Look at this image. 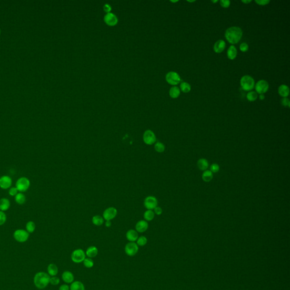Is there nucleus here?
Instances as JSON below:
<instances>
[{"label": "nucleus", "mask_w": 290, "mask_h": 290, "mask_svg": "<svg viewBox=\"0 0 290 290\" xmlns=\"http://www.w3.org/2000/svg\"><path fill=\"white\" fill-rule=\"evenodd\" d=\"M138 250L139 247L135 242H129L127 243L125 247V252L130 257L136 255L138 252Z\"/></svg>", "instance_id": "6e6552de"}, {"label": "nucleus", "mask_w": 290, "mask_h": 290, "mask_svg": "<svg viewBox=\"0 0 290 290\" xmlns=\"http://www.w3.org/2000/svg\"><path fill=\"white\" fill-rule=\"evenodd\" d=\"M154 210V212L155 213V214H156L158 216L161 215L163 212V210L160 207L156 206Z\"/></svg>", "instance_id": "a18cd8bd"}, {"label": "nucleus", "mask_w": 290, "mask_h": 290, "mask_svg": "<svg viewBox=\"0 0 290 290\" xmlns=\"http://www.w3.org/2000/svg\"><path fill=\"white\" fill-rule=\"evenodd\" d=\"M265 98V95H264V94H260V96H259V98H260V99L261 101L264 100Z\"/></svg>", "instance_id": "8fccbe9b"}, {"label": "nucleus", "mask_w": 290, "mask_h": 290, "mask_svg": "<svg viewBox=\"0 0 290 290\" xmlns=\"http://www.w3.org/2000/svg\"><path fill=\"white\" fill-rule=\"evenodd\" d=\"M137 243L138 247H144L146 245L147 243V238L145 236H141L138 237V239L137 240Z\"/></svg>", "instance_id": "473e14b6"}, {"label": "nucleus", "mask_w": 290, "mask_h": 290, "mask_svg": "<svg viewBox=\"0 0 290 290\" xmlns=\"http://www.w3.org/2000/svg\"><path fill=\"white\" fill-rule=\"evenodd\" d=\"M12 179L9 176H3L0 178V188L3 189H8L12 186Z\"/></svg>", "instance_id": "4468645a"}, {"label": "nucleus", "mask_w": 290, "mask_h": 290, "mask_svg": "<svg viewBox=\"0 0 290 290\" xmlns=\"http://www.w3.org/2000/svg\"><path fill=\"white\" fill-rule=\"evenodd\" d=\"M126 238L129 242H135L138 238V233L134 230H128L126 233Z\"/></svg>", "instance_id": "f3484780"}, {"label": "nucleus", "mask_w": 290, "mask_h": 290, "mask_svg": "<svg viewBox=\"0 0 290 290\" xmlns=\"http://www.w3.org/2000/svg\"><path fill=\"white\" fill-rule=\"evenodd\" d=\"M6 221V216L5 213L0 210V226H3Z\"/></svg>", "instance_id": "58836bf2"}, {"label": "nucleus", "mask_w": 290, "mask_h": 290, "mask_svg": "<svg viewBox=\"0 0 290 290\" xmlns=\"http://www.w3.org/2000/svg\"><path fill=\"white\" fill-rule=\"evenodd\" d=\"M230 3H231V2L229 0H221L220 1L221 6L224 8H228L230 6Z\"/></svg>", "instance_id": "ea45409f"}, {"label": "nucleus", "mask_w": 290, "mask_h": 290, "mask_svg": "<svg viewBox=\"0 0 290 290\" xmlns=\"http://www.w3.org/2000/svg\"><path fill=\"white\" fill-rule=\"evenodd\" d=\"M104 20L107 25L109 26H115L118 23V19L117 17L113 13H107L104 18Z\"/></svg>", "instance_id": "ddd939ff"}, {"label": "nucleus", "mask_w": 290, "mask_h": 290, "mask_svg": "<svg viewBox=\"0 0 290 290\" xmlns=\"http://www.w3.org/2000/svg\"><path fill=\"white\" fill-rule=\"evenodd\" d=\"M240 85L242 89L247 91H249L253 90L255 86V82L253 78L250 75H244L240 79Z\"/></svg>", "instance_id": "7ed1b4c3"}, {"label": "nucleus", "mask_w": 290, "mask_h": 290, "mask_svg": "<svg viewBox=\"0 0 290 290\" xmlns=\"http://www.w3.org/2000/svg\"><path fill=\"white\" fill-rule=\"evenodd\" d=\"M62 279L66 284H70L74 281V276L71 271H65L62 274Z\"/></svg>", "instance_id": "dca6fc26"}, {"label": "nucleus", "mask_w": 290, "mask_h": 290, "mask_svg": "<svg viewBox=\"0 0 290 290\" xmlns=\"http://www.w3.org/2000/svg\"><path fill=\"white\" fill-rule=\"evenodd\" d=\"M202 178L205 182H210L213 178V173L211 172L210 170H206L202 173Z\"/></svg>", "instance_id": "bb28decb"}, {"label": "nucleus", "mask_w": 290, "mask_h": 290, "mask_svg": "<svg viewBox=\"0 0 290 290\" xmlns=\"http://www.w3.org/2000/svg\"><path fill=\"white\" fill-rule=\"evenodd\" d=\"M197 166L200 170L205 171L207 170L209 167L208 161H207L206 159L201 158L197 161Z\"/></svg>", "instance_id": "b1692460"}, {"label": "nucleus", "mask_w": 290, "mask_h": 290, "mask_svg": "<svg viewBox=\"0 0 290 290\" xmlns=\"http://www.w3.org/2000/svg\"><path fill=\"white\" fill-rule=\"evenodd\" d=\"M226 48V43L224 40H219L216 42L214 46V51L216 53H220L224 51Z\"/></svg>", "instance_id": "a211bd4d"}, {"label": "nucleus", "mask_w": 290, "mask_h": 290, "mask_svg": "<svg viewBox=\"0 0 290 290\" xmlns=\"http://www.w3.org/2000/svg\"><path fill=\"white\" fill-rule=\"evenodd\" d=\"M50 276L48 273L43 271L38 272L35 274L34 278L35 286L39 289H44L49 284Z\"/></svg>", "instance_id": "f03ea898"}, {"label": "nucleus", "mask_w": 290, "mask_h": 290, "mask_svg": "<svg viewBox=\"0 0 290 290\" xmlns=\"http://www.w3.org/2000/svg\"><path fill=\"white\" fill-rule=\"evenodd\" d=\"M251 2H252V1H251V0H245V1L243 0V1H242V3H245V4H247V3H251Z\"/></svg>", "instance_id": "3c124183"}, {"label": "nucleus", "mask_w": 290, "mask_h": 290, "mask_svg": "<svg viewBox=\"0 0 290 290\" xmlns=\"http://www.w3.org/2000/svg\"><path fill=\"white\" fill-rule=\"evenodd\" d=\"M26 229L28 233H33L36 229V224L34 222H28L26 225Z\"/></svg>", "instance_id": "7c9ffc66"}, {"label": "nucleus", "mask_w": 290, "mask_h": 290, "mask_svg": "<svg viewBox=\"0 0 290 290\" xmlns=\"http://www.w3.org/2000/svg\"><path fill=\"white\" fill-rule=\"evenodd\" d=\"M30 187V181L26 177H22L16 182V188L18 192H25L29 189Z\"/></svg>", "instance_id": "39448f33"}, {"label": "nucleus", "mask_w": 290, "mask_h": 290, "mask_svg": "<svg viewBox=\"0 0 290 290\" xmlns=\"http://www.w3.org/2000/svg\"><path fill=\"white\" fill-rule=\"evenodd\" d=\"M143 140L147 145H152L156 142V137L152 130H146L144 133Z\"/></svg>", "instance_id": "1a4fd4ad"}, {"label": "nucleus", "mask_w": 290, "mask_h": 290, "mask_svg": "<svg viewBox=\"0 0 290 290\" xmlns=\"http://www.w3.org/2000/svg\"><path fill=\"white\" fill-rule=\"evenodd\" d=\"M18 190L16 187H12L9 190V195L11 196H15L18 193Z\"/></svg>", "instance_id": "a19ab883"}, {"label": "nucleus", "mask_w": 290, "mask_h": 290, "mask_svg": "<svg viewBox=\"0 0 290 290\" xmlns=\"http://www.w3.org/2000/svg\"><path fill=\"white\" fill-rule=\"evenodd\" d=\"M248 49H249V46H248V44L246 43H243L240 44V49L241 52H247V51H248Z\"/></svg>", "instance_id": "79ce46f5"}, {"label": "nucleus", "mask_w": 290, "mask_h": 290, "mask_svg": "<svg viewBox=\"0 0 290 290\" xmlns=\"http://www.w3.org/2000/svg\"><path fill=\"white\" fill-rule=\"evenodd\" d=\"M180 89L183 92L188 93L191 90V86L188 83L183 82L180 84Z\"/></svg>", "instance_id": "72a5a7b5"}, {"label": "nucleus", "mask_w": 290, "mask_h": 290, "mask_svg": "<svg viewBox=\"0 0 290 290\" xmlns=\"http://www.w3.org/2000/svg\"><path fill=\"white\" fill-rule=\"evenodd\" d=\"M254 86L256 92L259 93L260 94H264V93H266L269 87V84L267 83V81L263 79L259 80L256 84V86Z\"/></svg>", "instance_id": "f8f14e48"}, {"label": "nucleus", "mask_w": 290, "mask_h": 290, "mask_svg": "<svg viewBox=\"0 0 290 290\" xmlns=\"http://www.w3.org/2000/svg\"><path fill=\"white\" fill-rule=\"evenodd\" d=\"M92 222L93 224L96 226H101L103 224L104 218L101 216H93L92 219Z\"/></svg>", "instance_id": "c756f323"}, {"label": "nucleus", "mask_w": 290, "mask_h": 290, "mask_svg": "<svg viewBox=\"0 0 290 290\" xmlns=\"http://www.w3.org/2000/svg\"><path fill=\"white\" fill-rule=\"evenodd\" d=\"M14 238L19 243H25L29 238V233L26 230L19 229L14 233Z\"/></svg>", "instance_id": "423d86ee"}, {"label": "nucleus", "mask_w": 290, "mask_h": 290, "mask_svg": "<svg viewBox=\"0 0 290 290\" xmlns=\"http://www.w3.org/2000/svg\"><path fill=\"white\" fill-rule=\"evenodd\" d=\"M86 255L89 258L92 259L96 257L98 254V248L95 246H90L87 249L86 251L85 252Z\"/></svg>", "instance_id": "6ab92c4d"}, {"label": "nucleus", "mask_w": 290, "mask_h": 290, "mask_svg": "<svg viewBox=\"0 0 290 290\" xmlns=\"http://www.w3.org/2000/svg\"><path fill=\"white\" fill-rule=\"evenodd\" d=\"M70 290H85V287L82 282L76 281L71 283Z\"/></svg>", "instance_id": "4be33fe9"}, {"label": "nucleus", "mask_w": 290, "mask_h": 290, "mask_svg": "<svg viewBox=\"0 0 290 290\" xmlns=\"http://www.w3.org/2000/svg\"><path fill=\"white\" fill-rule=\"evenodd\" d=\"M144 206L147 210H153L158 206V200L154 196H148L144 200Z\"/></svg>", "instance_id": "9d476101"}, {"label": "nucleus", "mask_w": 290, "mask_h": 290, "mask_svg": "<svg viewBox=\"0 0 290 290\" xmlns=\"http://www.w3.org/2000/svg\"><path fill=\"white\" fill-rule=\"evenodd\" d=\"M10 206V202L7 198H1L0 200V210L2 211H5L9 209Z\"/></svg>", "instance_id": "412c9836"}, {"label": "nucleus", "mask_w": 290, "mask_h": 290, "mask_svg": "<svg viewBox=\"0 0 290 290\" xmlns=\"http://www.w3.org/2000/svg\"><path fill=\"white\" fill-rule=\"evenodd\" d=\"M281 104L282 106L284 107H290V100L287 98H283L281 100Z\"/></svg>", "instance_id": "c03bdc74"}, {"label": "nucleus", "mask_w": 290, "mask_h": 290, "mask_svg": "<svg viewBox=\"0 0 290 290\" xmlns=\"http://www.w3.org/2000/svg\"><path fill=\"white\" fill-rule=\"evenodd\" d=\"M106 226L107 227H109L111 226V222L110 221H107L106 222Z\"/></svg>", "instance_id": "09e8293b"}, {"label": "nucleus", "mask_w": 290, "mask_h": 290, "mask_svg": "<svg viewBox=\"0 0 290 290\" xmlns=\"http://www.w3.org/2000/svg\"><path fill=\"white\" fill-rule=\"evenodd\" d=\"M59 290H70V286L68 284H62L59 287Z\"/></svg>", "instance_id": "de8ad7c7"}, {"label": "nucleus", "mask_w": 290, "mask_h": 290, "mask_svg": "<svg viewBox=\"0 0 290 290\" xmlns=\"http://www.w3.org/2000/svg\"><path fill=\"white\" fill-rule=\"evenodd\" d=\"M166 79L168 84L175 86L181 82V78L180 75L175 72H168L166 76Z\"/></svg>", "instance_id": "0eeeda50"}, {"label": "nucleus", "mask_w": 290, "mask_h": 290, "mask_svg": "<svg viewBox=\"0 0 290 290\" xmlns=\"http://www.w3.org/2000/svg\"><path fill=\"white\" fill-rule=\"evenodd\" d=\"M238 51L234 46H231L227 51V57L230 60H234L237 56Z\"/></svg>", "instance_id": "5701e85b"}, {"label": "nucleus", "mask_w": 290, "mask_h": 290, "mask_svg": "<svg viewBox=\"0 0 290 290\" xmlns=\"http://www.w3.org/2000/svg\"><path fill=\"white\" fill-rule=\"evenodd\" d=\"M145 221L147 222L151 221L155 217V213L151 210H147L144 215Z\"/></svg>", "instance_id": "cd10ccee"}, {"label": "nucleus", "mask_w": 290, "mask_h": 290, "mask_svg": "<svg viewBox=\"0 0 290 290\" xmlns=\"http://www.w3.org/2000/svg\"><path fill=\"white\" fill-rule=\"evenodd\" d=\"M103 9L105 12L107 13H110V11L111 10V7L109 4H105V5L103 6Z\"/></svg>", "instance_id": "49530a36"}, {"label": "nucleus", "mask_w": 290, "mask_h": 290, "mask_svg": "<svg viewBox=\"0 0 290 290\" xmlns=\"http://www.w3.org/2000/svg\"><path fill=\"white\" fill-rule=\"evenodd\" d=\"M117 214H118L117 209L115 207H110L104 210L103 214V218L106 221H111V220L115 218L117 216Z\"/></svg>", "instance_id": "9b49d317"}, {"label": "nucleus", "mask_w": 290, "mask_h": 290, "mask_svg": "<svg viewBox=\"0 0 290 290\" xmlns=\"http://www.w3.org/2000/svg\"><path fill=\"white\" fill-rule=\"evenodd\" d=\"M256 3H257L259 5L261 6H265L267 4L270 3V0H256L255 1Z\"/></svg>", "instance_id": "37998d69"}, {"label": "nucleus", "mask_w": 290, "mask_h": 290, "mask_svg": "<svg viewBox=\"0 0 290 290\" xmlns=\"http://www.w3.org/2000/svg\"><path fill=\"white\" fill-rule=\"evenodd\" d=\"M278 93L279 95L283 98H287L290 94L289 87L286 85H282L278 88Z\"/></svg>", "instance_id": "aec40b11"}, {"label": "nucleus", "mask_w": 290, "mask_h": 290, "mask_svg": "<svg viewBox=\"0 0 290 290\" xmlns=\"http://www.w3.org/2000/svg\"><path fill=\"white\" fill-rule=\"evenodd\" d=\"M211 2L213 3H217V2H218V1H217V0H216V1H212Z\"/></svg>", "instance_id": "603ef678"}, {"label": "nucleus", "mask_w": 290, "mask_h": 290, "mask_svg": "<svg viewBox=\"0 0 290 290\" xmlns=\"http://www.w3.org/2000/svg\"><path fill=\"white\" fill-rule=\"evenodd\" d=\"M83 263H84V266L86 268H88V269L91 268L94 265V262L93 260L92 259L89 258V257L85 259L84 261H83Z\"/></svg>", "instance_id": "c9c22d12"}, {"label": "nucleus", "mask_w": 290, "mask_h": 290, "mask_svg": "<svg viewBox=\"0 0 290 290\" xmlns=\"http://www.w3.org/2000/svg\"><path fill=\"white\" fill-rule=\"evenodd\" d=\"M60 279L57 276H52L50 278V281H49V283L52 284L53 286H57L60 283Z\"/></svg>", "instance_id": "e433bc0d"}, {"label": "nucleus", "mask_w": 290, "mask_h": 290, "mask_svg": "<svg viewBox=\"0 0 290 290\" xmlns=\"http://www.w3.org/2000/svg\"><path fill=\"white\" fill-rule=\"evenodd\" d=\"M220 170V167L218 164L214 163L212 164L210 167V171L213 173H216L219 172Z\"/></svg>", "instance_id": "4c0bfd02"}, {"label": "nucleus", "mask_w": 290, "mask_h": 290, "mask_svg": "<svg viewBox=\"0 0 290 290\" xmlns=\"http://www.w3.org/2000/svg\"><path fill=\"white\" fill-rule=\"evenodd\" d=\"M47 271L49 276H57L58 272V269L57 266L56 265L54 264H50L47 267Z\"/></svg>", "instance_id": "393cba45"}, {"label": "nucleus", "mask_w": 290, "mask_h": 290, "mask_svg": "<svg viewBox=\"0 0 290 290\" xmlns=\"http://www.w3.org/2000/svg\"><path fill=\"white\" fill-rule=\"evenodd\" d=\"M243 36V31L240 27L233 26L227 29L225 32V37L227 41L232 44H237Z\"/></svg>", "instance_id": "f257e3e1"}, {"label": "nucleus", "mask_w": 290, "mask_h": 290, "mask_svg": "<svg viewBox=\"0 0 290 290\" xmlns=\"http://www.w3.org/2000/svg\"><path fill=\"white\" fill-rule=\"evenodd\" d=\"M154 149L156 152L159 153L163 152L165 150V146L161 142H156L154 146Z\"/></svg>", "instance_id": "2f4dec72"}, {"label": "nucleus", "mask_w": 290, "mask_h": 290, "mask_svg": "<svg viewBox=\"0 0 290 290\" xmlns=\"http://www.w3.org/2000/svg\"><path fill=\"white\" fill-rule=\"evenodd\" d=\"M169 94H170V96L172 98L175 99V98H178L180 94V90L179 89L178 87H172L170 89Z\"/></svg>", "instance_id": "a878e982"}, {"label": "nucleus", "mask_w": 290, "mask_h": 290, "mask_svg": "<svg viewBox=\"0 0 290 290\" xmlns=\"http://www.w3.org/2000/svg\"><path fill=\"white\" fill-rule=\"evenodd\" d=\"M149 228V224L145 220H141L138 221L135 224V231L139 233L146 232Z\"/></svg>", "instance_id": "2eb2a0df"}, {"label": "nucleus", "mask_w": 290, "mask_h": 290, "mask_svg": "<svg viewBox=\"0 0 290 290\" xmlns=\"http://www.w3.org/2000/svg\"><path fill=\"white\" fill-rule=\"evenodd\" d=\"M26 198L25 195L22 193H18L15 196V201L19 205H23L26 202Z\"/></svg>", "instance_id": "c85d7f7f"}, {"label": "nucleus", "mask_w": 290, "mask_h": 290, "mask_svg": "<svg viewBox=\"0 0 290 290\" xmlns=\"http://www.w3.org/2000/svg\"><path fill=\"white\" fill-rule=\"evenodd\" d=\"M85 252L82 249H77L74 250L71 254V260L75 264H79L83 262L84 260L86 259Z\"/></svg>", "instance_id": "20e7f679"}, {"label": "nucleus", "mask_w": 290, "mask_h": 290, "mask_svg": "<svg viewBox=\"0 0 290 290\" xmlns=\"http://www.w3.org/2000/svg\"><path fill=\"white\" fill-rule=\"evenodd\" d=\"M258 98L257 93L255 91H250L248 92L247 95L248 101H254Z\"/></svg>", "instance_id": "f704fd0d"}]
</instances>
